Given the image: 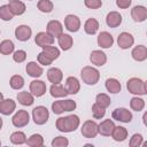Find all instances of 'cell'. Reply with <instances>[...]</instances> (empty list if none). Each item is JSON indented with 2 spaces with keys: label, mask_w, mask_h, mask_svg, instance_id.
<instances>
[{
  "label": "cell",
  "mask_w": 147,
  "mask_h": 147,
  "mask_svg": "<svg viewBox=\"0 0 147 147\" xmlns=\"http://www.w3.org/2000/svg\"><path fill=\"white\" fill-rule=\"evenodd\" d=\"M26 72L29 74V76L31 77H34V78H38L42 75V68L37 64L36 62H29L26 64Z\"/></svg>",
  "instance_id": "cell-25"
},
{
  "label": "cell",
  "mask_w": 147,
  "mask_h": 147,
  "mask_svg": "<svg viewBox=\"0 0 147 147\" xmlns=\"http://www.w3.org/2000/svg\"><path fill=\"white\" fill-rule=\"evenodd\" d=\"M113 44H114V38L109 32L103 31L98 36V45L101 48H109L113 46Z\"/></svg>",
  "instance_id": "cell-15"
},
{
  "label": "cell",
  "mask_w": 147,
  "mask_h": 147,
  "mask_svg": "<svg viewBox=\"0 0 147 147\" xmlns=\"http://www.w3.org/2000/svg\"><path fill=\"white\" fill-rule=\"evenodd\" d=\"M31 34H32V30L28 25H20L15 30V37L20 41H26V40H29L30 37H31Z\"/></svg>",
  "instance_id": "cell-13"
},
{
  "label": "cell",
  "mask_w": 147,
  "mask_h": 147,
  "mask_svg": "<svg viewBox=\"0 0 147 147\" xmlns=\"http://www.w3.org/2000/svg\"><path fill=\"white\" fill-rule=\"evenodd\" d=\"M90 61L93 64H95L96 67H101L107 62V56L102 51L95 49V51H92V53L90 55Z\"/></svg>",
  "instance_id": "cell-16"
},
{
  "label": "cell",
  "mask_w": 147,
  "mask_h": 147,
  "mask_svg": "<svg viewBox=\"0 0 147 147\" xmlns=\"http://www.w3.org/2000/svg\"><path fill=\"white\" fill-rule=\"evenodd\" d=\"M84 30L87 34H95L99 30V22L95 18H88L84 24Z\"/></svg>",
  "instance_id": "cell-28"
},
{
  "label": "cell",
  "mask_w": 147,
  "mask_h": 147,
  "mask_svg": "<svg viewBox=\"0 0 147 147\" xmlns=\"http://www.w3.org/2000/svg\"><path fill=\"white\" fill-rule=\"evenodd\" d=\"M95 102H98V103H99L100 106H102L103 108H107V107L110 106L111 100H110V98H109L107 94H105V93H100V94L96 95V98H95Z\"/></svg>",
  "instance_id": "cell-41"
},
{
  "label": "cell",
  "mask_w": 147,
  "mask_h": 147,
  "mask_svg": "<svg viewBox=\"0 0 147 147\" xmlns=\"http://www.w3.org/2000/svg\"><path fill=\"white\" fill-rule=\"evenodd\" d=\"M0 146H1V141H0Z\"/></svg>",
  "instance_id": "cell-50"
},
{
  "label": "cell",
  "mask_w": 147,
  "mask_h": 147,
  "mask_svg": "<svg viewBox=\"0 0 147 147\" xmlns=\"http://www.w3.org/2000/svg\"><path fill=\"white\" fill-rule=\"evenodd\" d=\"M84 3L90 9H98V8H100L102 6V1L101 0H85Z\"/></svg>",
  "instance_id": "cell-44"
},
{
  "label": "cell",
  "mask_w": 147,
  "mask_h": 147,
  "mask_svg": "<svg viewBox=\"0 0 147 147\" xmlns=\"http://www.w3.org/2000/svg\"><path fill=\"white\" fill-rule=\"evenodd\" d=\"M10 141L15 145H22L26 142V136L24 134V132L22 131H16L14 133H11L10 136Z\"/></svg>",
  "instance_id": "cell-34"
},
{
  "label": "cell",
  "mask_w": 147,
  "mask_h": 147,
  "mask_svg": "<svg viewBox=\"0 0 147 147\" xmlns=\"http://www.w3.org/2000/svg\"><path fill=\"white\" fill-rule=\"evenodd\" d=\"M80 77L83 82L87 85H95L99 82L100 72L93 67H84L80 71Z\"/></svg>",
  "instance_id": "cell-3"
},
{
  "label": "cell",
  "mask_w": 147,
  "mask_h": 147,
  "mask_svg": "<svg viewBox=\"0 0 147 147\" xmlns=\"http://www.w3.org/2000/svg\"><path fill=\"white\" fill-rule=\"evenodd\" d=\"M132 57L138 61V62H142L147 59V48L146 46L144 45H138L136 46L133 49H132V53H131Z\"/></svg>",
  "instance_id": "cell-21"
},
{
  "label": "cell",
  "mask_w": 147,
  "mask_h": 147,
  "mask_svg": "<svg viewBox=\"0 0 147 147\" xmlns=\"http://www.w3.org/2000/svg\"><path fill=\"white\" fill-rule=\"evenodd\" d=\"M14 42L11 40H3L1 44H0V53L3 54V55H9L10 53L14 52Z\"/></svg>",
  "instance_id": "cell-33"
},
{
  "label": "cell",
  "mask_w": 147,
  "mask_h": 147,
  "mask_svg": "<svg viewBox=\"0 0 147 147\" xmlns=\"http://www.w3.org/2000/svg\"><path fill=\"white\" fill-rule=\"evenodd\" d=\"M30 92L37 98L42 96L46 93V84L42 80H32L30 83Z\"/></svg>",
  "instance_id": "cell-12"
},
{
  "label": "cell",
  "mask_w": 147,
  "mask_h": 147,
  "mask_svg": "<svg viewBox=\"0 0 147 147\" xmlns=\"http://www.w3.org/2000/svg\"><path fill=\"white\" fill-rule=\"evenodd\" d=\"M65 90L68 92V94H76L79 92L80 90V84H79V80L76 78V77H68L67 80H65Z\"/></svg>",
  "instance_id": "cell-18"
},
{
  "label": "cell",
  "mask_w": 147,
  "mask_h": 147,
  "mask_svg": "<svg viewBox=\"0 0 147 147\" xmlns=\"http://www.w3.org/2000/svg\"><path fill=\"white\" fill-rule=\"evenodd\" d=\"M111 137L115 141H124L127 138V130L123 126H115L111 132Z\"/></svg>",
  "instance_id": "cell-26"
},
{
  "label": "cell",
  "mask_w": 147,
  "mask_h": 147,
  "mask_svg": "<svg viewBox=\"0 0 147 147\" xmlns=\"http://www.w3.org/2000/svg\"><path fill=\"white\" fill-rule=\"evenodd\" d=\"M49 92H51V95L54 96V98H63V96L68 95V92H67L65 87L63 85H61L60 83L59 84H53L49 88Z\"/></svg>",
  "instance_id": "cell-27"
},
{
  "label": "cell",
  "mask_w": 147,
  "mask_h": 147,
  "mask_svg": "<svg viewBox=\"0 0 147 147\" xmlns=\"http://www.w3.org/2000/svg\"><path fill=\"white\" fill-rule=\"evenodd\" d=\"M9 84H10V87L14 88V90H20L24 86V79L22 76L20 75H14L10 80H9Z\"/></svg>",
  "instance_id": "cell-37"
},
{
  "label": "cell",
  "mask_w": 147,
  "mask_h": 147,
  "mask_svg": "<svg viewBox=\"0 0 147 147\" xmlns=\"http://www.w3.org/2000/svg\"><path fill=\"white\" fill-rule=\"evenodd\" d=\"M14 14L11 13V10L9 9L8 5H3L0 7V18L3 21H10L13 18Z\"/></svg>",
  "instance_id": "cell-40"
},
{
  "label": "cell",
  "mask_w": 147,
  "mask_h": 147,
  "mask_svg": "<svg viewBox=\"0 0 147 147\" xmlns=\"http://www.w3.org/2000/svg\"><path fill=\"white\" fill-rule=\"evenodd\" d=\"M26 144L30 147H40V146L44 145V138H42V136L36 133V134H32L26 140Z\"/></svg>",
  "instance_id": "cell-35"
},
{
  "label": "cell",
  "mask_w": 147,
  "mask_h": 147,
  "mask_svg": "<svg viewBox=\"0 0 147 147\" xmlns=\"http://www.w3.org/2000/svg\"><path fill=\"white\" fill-rule=\"evenodd\" d=\"M34 41H36L37 46L44 47V46L52 45L54 42V38L51 34H48L47 32H39V33H37V36L34 38Z\"/></svg>",
  "instance_id": "cell-17"
},
{
  "label": "cell",
  "mask_w": 147,
  "mask_h": 147,
  "mask_svg": "<svg viewBox=\"0 0 147 147\" xmlns=\"http://www.w3.org/2000/svg\"><path fill=\"white\" fill-rule=\"evenodd\" d=\"M131 1L132 0H116V5L122 9H126L131 5Z\"/></svg>",
  "instance_id": "cell-47"
},
{
  "label": "cell",
  "mask_w": 147,
  "mask_h": 147,
  "mask_svg": "<svg viewBox=\"0 0 147 147\" xmlns=\"http://www.w3.org/2000/svg\"><path fill=\"white\" fill-rule=\"evenodd\" d=\"M8 7L14 15H22L25 11V5L20 0H10Z\"/></svg>",
  "instance_id": "cell-24"
},
{
  "label": "cell",
  "mask_w": 147,
  "mask_h": 147,
  "mask_svg": "<svg viewBox=\"0 0 147 147\" xmlns=\"http://www.w3.org/2000/svg\"><path fill=\"white\" fill-rule=\"evenodd\" d=\"M92 114H93V117L95 119H100L105 116L106 114V108H103L102 106H100L98 102H95L93 106H92Z\"/></svg>",
  "instance_id": "cell-38"
},
{
  "label": "cell",
  "mask_w": 147,
  "mask_h": 147,
  "mask_svg": "<svg viewBox=\"0 0 147 147\" xmlns=\"http://www.w3.org/2000/svg\"><path fill=\"white\" fill-rule=\"evenodd\" d=\"M13 59H14L15 62H17V63H22V62H24L25 59H26V52H25V51H22V49H18V51L14 52Z\"/></svg>",
  "instance_id": "cell-43"
},
{
  "label": "cell",
  "mask_w": 147,
  "mask_h": 147,
  "mask_svg": "<svg viewBox=\"0 0 147 147\" xmlns=\"http://www.w3.org/2000/svg\"><path fill=\"white\" fill-rule=\"evenodd\" d=\"M3 100V95H2V93L0 92V103H1V101Z\"/></svg>",
  "instance_id": "cell-48"
},
{
  "label": "cell",
  "mask_w": 147,
  "mask_h": 147,
  "mask_svg": "<svg viewBox=\"0 0 147 147\" xmlns=\"http://www.w3.org/2000/svg\"><path fill=\"white\" fill-rule=\"evenodd\" d=\"M111 117L114 119L123 122V123H130L132 121V114L126 108H116L111 113Z\"/></svg>",
  "instance_id": "cell-8"
},
{
  "label": "cell",
  "mask_w": 147,
  "mask_h": 147,
  "mask_svg": "<svg viewBox=\"0 0 147 147\" xmlns=\"http://www.w3.org/2000/svg\"><path fill=\"white\" fill-rule=\"evenodd\" d=\"M46 30H47V33L51 34L53 38H59L63 33V28H62L61 22L60 21H55V20L49 21L47 23Z\"/></svg>",
  "instance_id": "cell-9"
},
{
  "label": "cell",
  "mask_w": 147,
  "mask_h": 147,
  "mask_svg": "<svg viewBox=\"0 0 147 147\" xmlns=\"http://www.w3.org/2000/svg\"><path fill=\"white\" fill-rule=\"evenodd\" d=\"M127 91L132 94H138V95H145L147 93V86L144 80L140 78H130L126 83Z\"/></svg>",
  "instance_id": "cell-2"
},
{
  "label": "cell",
  "mask_w": 147,
  "mask_h": 147,
  "mask_svg": "<svg viewBox=\"0 0 147 147\" xmlns=\"http://www.w3.org/2000/svg\"><path fill=\"white\" fill-rule=\"evenodd\" d=\"M42 52H44L52 61L56 60V59L60 56V51H59V48H56L55 46H52V45L44 46V47H42Z\"/></svg>",
  "instance_id": "cell-32"
},
{
  "label": "cell",
  "mask_w": 147,
  "mask_h": 147,
  "mask_svg": "<svg viewBox=\"0 0 147 147\" xmlns=\"http://www.w3.org/2000/svg\"><path fill=\"white\" fill-rule=\"evenodd\" d=\"M37 59H38V62L40 63V64H42V65H49L53 61L44 53V52H41V53H39L38 54V56H37Z\"/></svg>",
  "instance_id": "cell-46"
},
{
  "label": "cell",
  "mask_w": 147,
  "mask_h": 147,
  "mask_svg": "<svg viewBox=\"0 0 147 147\" xmlns=\"http://www.w3.org/2000/svg\"><path fill=\"white\" fill-rule=\"evenodd\" d=\"M117 44H118L119 48L127 49L134 44V38L129 32H122V33H119V36L117 38Z\"/></svg>",
  "instance_id": "cell-10"
},
{
  "label": "cell",
  "mask_w": 147,
  "mask_h": 147,
  "mask_svg": "<svg viewBox=\"0 0 147 147\" xmlns=\"http://www.w3.org/2000/svg\"><path fill=\"white\" fill-rule=\"evenodd\" d=\"M106 88L110 93H118L121 92V83L116 78H108L106 80Z\"/></svg>",
  "instance_id": "cell-31"
},
{
  "label": "cell",
  "mask_w": 147,
  "mask_h": 147,
  "mask_svg": "<svg viewBox=\"0 0 147 147\" xmlns=\"http://www.w3.org/2000/svg\"><path fill=\"white\" fill-rule=\"evenodd\" d=\"M99 133V125L94 121H86L82 126V134L85 138H95Z\"/></svg>",
  "instance_id": "cell-6"
},
{
  "label": "cell",
  "mask_w": 147,
  "mask_h": 147,
  "mask_svg": "<svg viewBox=\"0 0 147 147\" xmlns=\"http://www.w3.org/2000/svg\"><path fill=\"white\" fill-rule=\"evenodd\" d=\"M79 117L77 115H69L56 119V129L61 132H72L79 126Z\"/></svg>",
  "instance_id": "cell-1"
},
{
  "label": "cell",
  "mask_w": 147,
  "mask_h": 147,
  "mask_svg": "<svg viewBox=\"0 0 147 147\" xmlns=\"http://www.w3.org/2000/svg\"><path fill=\"white\" fill-rule=\"evenodd\" d=\"M76 102L74 100H59L52 103V110L54 114H62L63 111H72L76 109Z\"/></svg>",
  "instance_id": "cell-4"
},
{
  "label": "cell",
  "mask_w": 147,
  "mask_h": 147,
  "mask_svg": "<svg viewBox=\"0 0 147 147\" xmlns=\"http://www.w3.org/2000/svg\"><path fill=\"white\" fill-rule=\"evenodd\" d=\"M114 127H115V124L110 118L109 119H105L103 122H101L99 124V133L101 136L109 137V136H111V132H113Z\"/></svg>",
  "instance_id": "cell-20"
},
{
  "label": "cell",
  "mask_w": 147,
  "mask_h": 147,
  "mask_svg": "<svg viewBox=\"0 0 147 147\" xmlns=\"http://www.w3.org/2000/svg\"><path fill=\"white\" fill-rule=\"evenodd\" d=\"M130 107L132 110L134 111H141L145 107V100L141 99V98H138V96H134L131 99L130 101Z\"/></svg>",
  "instance_id": "cell-36"
},
{
  "label": "cell",
  "mask_w": 147,
  "mask_h": 147,
  "mask_svg": "<svg viewBox=\"0 0 147 147\" xmlns=\"http://www.w3.org/2000/svg\"><path fill=\"white\" fill-rule=\"evenodd\" d=\"M141 144H142V137H141V134L136 133L130 139V146L131 147H139Z\"/></svg>",
  "instance_id": "cell-45"
},
{
  "label": "cell",
  "mask_w": 147,
  "mask_h": 147,
  "mask_svg": "<svg viewBox=\"0 0 147 147\" xmlns=\"http://www.w3.org/2000/svg\"><path fill=\"white\" fill-rule=\"evenodd\" d=\"M68 145H69V141L64 137H56L52 141V146L53 147H67Z\"/></svg>",
  "instance_id": "cell-42"
},
{
  "label": "cell",
  "mask_w": 147,
  "mask_h": 147,
  "mask_svg": "<svg viewBox=\"0 0 147 147\" xmlns=\"http://www.w3.org/2000/svg\"><path fill=\"white\" fill-rule=\"evenodd\" d=\"M106 23L109 28H117L122 23V15L117 11H110L107 14Z\"/></svg>",
  "instance_id": "cell-19"
},
{
  "label": "cell",
  "mask_w": 147,
  "mask_h": 147,
  "mask_svg": "<svg viewBox=\"0 0 147 147\" xmlns=\"http://www.w3.org/2000/svg\"><path fill=\"white\" fill-rule=\"evenodd\" d=\"M64 25L68 31L70 32H77L80 28V21L76 15H67L64 18Z\"/></svg>",
  "instance_id": "cell-11"
},
{
  "label": "cell",
  "mask_w": 147,
  "mask_h": 147,
  "mask_svg": "<svg viewBox=\"0 0 147 147\" xmlns=\"http://www.w3.org/2000/svg\"><path fill=\"white\" fill-rule=\"evenodd\" d=\"M1 127H2V118L0 117V130H1Z\"/></svg>",
  "instance_id": "cell-49"
},
{
  "label": "cell",
  "mask_w": 147,
  "mask_h": 147,
  "mask_svg": "<svg viewBox=\"0 0 147 147\" xmlns=\"http://www.w3.org/2000/svg\"><path fill=\"white\" fill-rule=\"evenodd\" d=\"M16 108V103L14 100L11 99H6V100H2L1 103H0V113L2 115H10Z\"/></svg>",
  "instance_id": "cell-22"
},
{
  "label": "cell",
  "mask_w": 147,
  "mask_h": 147,
  "mask_svg": "<svg viewBox=\"0 0 147 147\" xmlns=\"http://www.w3.org/2000/svg\"><path fill=\"white\" fill-rule=\"evenodd\" d=\"M17 100L23 106H31L33 103V95L28 91H23L17 94Z\"/></svg>",
  "instance_id": "cell-30"
},
{
  "label": "cell",
  "mask_w": 147,
  "mask_h": 147,
  "mask_svg": "<svg viewBox=\"0 0 147 147\" xmlns=\"http://www.w3.org/2000/svg\"><path fill=\"white\" fill-rule=\"evenodd\" d=\"M11 122H13V125H14V126H16V127H23V126H25V125L29 124V122H30V116H29V114H28L26 110L21 109V110H18V111L13 116Z\"/></svg>",
  "instance_id": "cell-7"
},
{
  "label": "cell",
  "mask_w": 147,
  "mask_h": 147,
  "mask_svg": "<svg viewBox=\"0 0 147 147\" xmlns=\"http://www.w3.org/2000/svg\"><path fill=\"white\" fill-rule=\"evenodd\" d=\"M74 44V40H72V37L70 34H65V33H62L60 37H59V45L60 47L63 49V51H68L71 48Z\"/></svg>",
  "instance_id": "cell-29"
},
{
  "label": "cell",
  "mask_w": 147,
  "mask_h": 147,
  "mask_svg": "<svg viewBox=\"0 0 147 147\" xmlns=\"http://www.w3.org/2000/svg\"><path fill=\"white\" fill-rule=\"evenodd\" d=\"M131 16L136 22H144L147 18V9L144 6H134L131 9Z\"/></svg>",
  "instance_id": "cell-14"
},
{
  "label": "cell",
  "mask_w": 147,
  "mask_h": 147,
  "mask_svg": "<svg viewBox=\"0 0 147 147\" xmlns=\"http://www.w3.org/2000/svg\"><path fill=\"white\" fill-rule=\"evenodd\" d=\"M47 78L51 83L53 84H59L62 82V78H63V74L62 71L59 69V68H51L48 71H47Z\"/></svg>",
  "instance_id": "cell-23"
},
{
  "label": "cell",
  "mask_w": 147,
  "mask_h": 147,
  "mask_svg": "<svg viewBox=\"0 0 147 147\" xmlns=\"http://www.w3.org/2000/svg\"><path fill=\"white\" fill-rule=\"evenodd\" d=\"M32 117L36 124L42 125L48 121V117H49L48 109L44 106H38L32 110Z\"/></svg>",
  "instance_id": "cell-5"
},
{
  "label": "cell",
  "mask_w": 147,
  "mask_h": 147,
  "mask_svg": "<svg viewBox=\"0 0 147 147\" xmlns=\"http://www.w3.org/2000/svg\"><path fill=\"white\" fill-rule=\"evenodd\" d=\"M38 9L42 13H51L53 10V2L51 0H39Z\"/></svg>",
  "instance_id": "cell-39"
}]
</instances>
